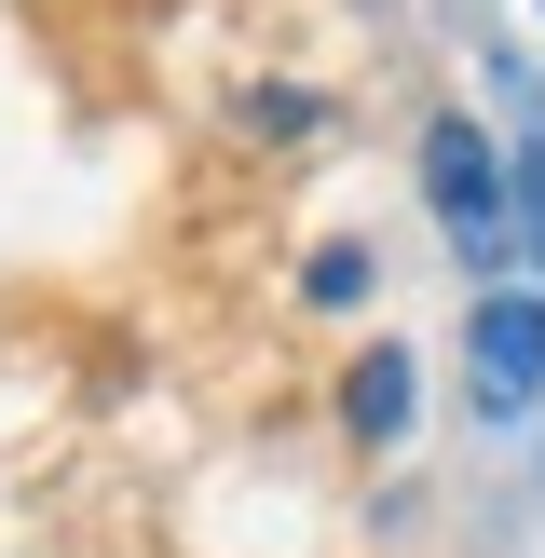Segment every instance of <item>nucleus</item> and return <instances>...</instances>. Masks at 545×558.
I'll list each match as a JSON object with an SVG mask.
<instances>
[{
  "label": "nucleus",
  "mask_w": 545,
  "mask_h": 558,
  "mask_svg": "<svg viewBox=\"0 0 545 558\" xmlns=\"http://www.w3.org/2000/svg\"><path fill=\"white\" fill-rule=\"evenodd\" d=\"M341 409H354V436H396L409 423V354H368V368L341 381Z\"/></svg>",
  "instance_id": "nucleus-3"
},
{
  "label": "nucleus",
  "mask_w": 545,
  "mask_h": 558,
  "mask_svg": "<svg viewBox=\"0 0 545 558\" xmlns=\"http://www.w3.org/2000/svg\"><path fill=\"white\" fill-rule=\"evenodd\" d=\"M477 396L491 409L545 396V300H477Z\"/></svg>",
  "instance_id": "nucleus-2"
},
{
  "label": "nucleus",
  "mask_w": 545,
  "mask_h": 558,
  "mask_svg": "<svg viewBox=\"0 0 545 558\" xmlns=\"http://www.w3.org/2000/svg\"><path fill=\"white\" fill-rule=\"evenodd\" d=\"M314 300H368V245H314Z\"/></svg>",
  "instance_id": "nucleus-4"
},
{
  "label": "nucleus",
  "mask_w": 545,
  "mask_h": 558,
  "mask_svg": "<svg viewBox=\"0 0 545 558\" xmlns=\"http://www.w3.org/2000/svg\"><path fill=\"white\" fill-rule=\"evenodd\" d=\"M423 191H436V218H450L463 259H505V163H491L477 123H436L423 136Z\"/></svg>",
  "instance_id": "nucleus-1"
}]
</instances>
